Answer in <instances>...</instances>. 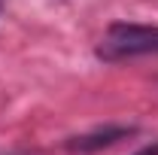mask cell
Listing matches in <instances>:
<instances>
[{
	"label": "cell",
	"mask_w": 158,
	"mask_h": 155,
	"mask_svg": "<svg viewBox=\"0 0 158 155\" xmlns=\"http://www.w3.org/2000/svg\"><path fill=\"white\" fill-rule=\"evenodd\" d=\"M98 55L103 61L158 55V24H134V21H116V24H110Z\"/></svg>",
	"instance_id": "obj_1"
},
{
	"label": "cell",
	"mask_w": 158,
	"mask_h": 155,
	"mask_svg": "<svg viewBox=\"0 0 158 155\" xmlns=\"http://www.w3.org/2000/svg\"><path fill=\"white\" fill-rule=\"evenodd\" d=\"M131 134H134L131 125H103L98 131H88V134H82V137L67 140V149H70V152H79V155L100 152V149H106V146H116L118 140H128Z\"/></svg>",
	"instance_id": "obj_2"
},
{
	"label": "cell",
	"mask_w": 158,
	"mask_h": 155,
	"mask_svg": "<svg viewBox=\"0 0 158 155\" xmlns=\"http://www.w3.org/2000/svg\"><path fill=\"white\" fill-rule=\"evenodd\" d=\"M134 155H158V140H152L149 146H143L140 152H134Z\"/></svg>",
	"instance_id": "obj_3"
}]
</instances>
